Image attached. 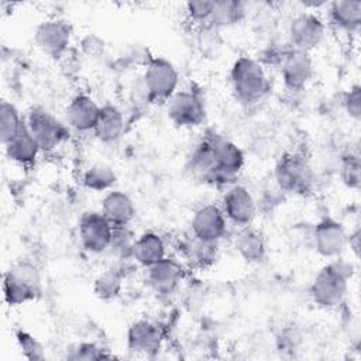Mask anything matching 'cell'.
<instances>
[{
  "mask_svg": "<svg viewBox=\"0 0 361 361\" xmlns=\"http://www.w3.org/2000/svg\"><path fill=\"white\" fill-rule=\"evenodd\" d=\"M355 271L354 262L343 255L329 259L319 268L309 286V296L314 306L323 310H337L343 306Z\"/></svg>",
  "mask_w": 361,
  "mask_h": 361,
  "instance_id": "obj_1",
  "label": "cell"
},
{
  "mask_svg": "<svg viewBox=\"0 0 361 361\" xmlns=\"http://www.w3.org/2000/svg\"><path fill=\"white\" fill-rule=\"evenodd\" d=\"M228 83L234 100L244 109H254L268 99L272 82L255 56L240 55L228 71Z\"/></svg>",
  "mask_w": 361,
  "mask_h": 361,
  "instance_id": "obj_2",
  "label": "cell"
},
{
  "mask_svg": "<svg viewBox=\"0 0 361 361\" xmlns=\"http://www.w3.org/2000/svg\"><path fill=\"white\" fill-rule=\"evenodd\" d=\"M272 179L285 195L309 196L316 185V173L309 158L299 151H288L275 162Z\"/></svg>",
  "mask_w": 361,
  "mask_h": 361,
  "instance_id": "obj_3",
  "label": "cell"
},
{
  "mask_svg": "<svg viewBox=\"0 0 361 361\" xmlns=\"http://www.w3.org/2000/svg\"><path fill=\"white\" fill-rule=\"evenodd\" d=\"M42 293V279L37 265L28 259L14 262L3 274V298L11 306H21L38 299Z\"/></svg>",
  "mask_w": 361,
  "mask_h": 361,
  "instance_id": "obj_4",
  "label": "cell"
},
{
  "mask_svg": "<svg viewBox=\"0 0 361 361\" xmlns=\"http://www.w3.org/2000/svg\"><path fill=\"white\" fill-rule=\"evenodd\" d=\"M25 124L42 154H49L62 147L72 134L65 120L41 106H32L25 113Z\"/></svg>",
  "mask_w": 361,
  "mask_h": 361,
  "instance_id": "obj_5",
  "label": "cell"
},
{
  "mask_svg": "<svg viewBox=\"0 0 361 361\" xmlns=\"http://www.w3.org/2000/svg\"><path fill=\"white\" fill-rule=\"evenodd\" d=\"M327 35V24L319 11L303 8L295 13L286 25V44L289 48L312 54Z\"/></svg>",
  "mask_w": 361,
  "mask_h": 361,
  "instance_id": "obj_6",
  "label": "cell"
},
{
  "mask_svg": "<svg viewBox=\"0 0 361 361\" xmlns=\"http://www.w3.org/2000/svg\"><path fill=\"white\" fill-rule=\"evenodd\" d=\"M168 120L178 128H196L206 120L203 92L195 86L179 87L165 103Z\"/></svg>",
  "mask_w": 361,
  "mask_h": 361,
  "instance_id": "obj_7",
  "label": "cell"
},
{
  "mask_svg": "<svg viewBox=\"0 0 361 361\" xmlns=\"http://www.w3.org/2000/svg\"><path fill=\"white\" fill-rule=\"evenodd\" d=\"M140 75L152 104H165L180 85V73L178 68L164 56L152 55Z\"/></svg>",
  "mask_w": 361,
  "mask_h": 361,
  "instance_id": "obj_8",
  "label": "cell"
},
{
  "mask_svg": "<svg viewBox=\"0 0 361 361\" xmlns=\"http://www.w3.org/2000/svg\"><path fill=\"white\" fill-rule=\"evenodd\" d=\"M188 269L189 267L180 258L168 255L144 268L142 281L152 293L161 298H169L180 288L188 275Z\"/></svg>",
  "mask_w": 361,
  "mask_h": 361,
  "instance_id": "obj_9",
  "label": "cell"
},
{
  "mask_svg": "<svg viewBox=\"0 0 361 361\" xmlns=\"http://www.w3.org/2000/svg\"><path fill=\"white\" fill-rule=\"evenodd\" d=\"M219 206L228 224L235 228L251 226L259 213L257 197L240 182H234L223 189Z\"/></svg>",
  "mask_w": 361,
  "mask_h": 361,
  "instance_id": "obj_10",
  "label": "cell"
},
{
  "mask_svg": "<svg viewBox=\"0 0 361 361\" xmlns=\"http://www.w3.org/2000/svg\"><path fill=\"white\" fill-rule=\"evenodd\" d=\"M207 133L221 189H224L237 182V178L245 165V154L238 144L226 135L214 130H207Z\"/></svg>",
  "mask_w": 361,
  "mask_h": 361,
  "instance_id": "obj_11",
  "label": "cell"
},
{
  "mask_svg": "<svg viewBox=\"0 0 361 361\" xmlns=\"http://www.w3.org/2000/svg\"><path fill=\"white\" fill-rule=\"evenodd\" d=\"M73 41L72 24L61 17H51L37 24L34 42L37 48L51 59L63 58Z\"/></svg>",
  "mask_w": 361,
  "mask_h": 361,
  "instance_id": "obj_12",
  "label": "cell"
},
{
  "mask_svg": "<svg viewBox=\"0 0 361 361\" xmlns=\"http://www.w3.org/2000/svg\"><path fill=\"white\" fill-rule=\"evenodd\" d=\"M165 343V330L158 322L140 317L131 322L126 330V348L140 357L157 355Z\"/></svg>",
  "mask_w": 361,
  "mask_h": 361,
  "instance_id": "obj_13",
  "label": "cell"
},
{
  "mask_svg": "<svg viewBox=\"0 0 361 361\" xmlns=\"http://www.w3.org/2000/svg\"><path fill=\"white\" fill-rule=\"evenodd\" d=\"M347 235L348 231L341 221L331 216H324L312 228V247L322 258L334 259L345 252Z\"/></svg>",
  "mask_w": 361,
  "mask_h": 361,
  "instance_id": "obj_14",
  "label": "cell"
},
{
  "mask_svg": "<svg viewBox=\"0 0 361 361\" xmlns=\"http://www.w3.org/2000/svg\"><path fill=\"white\" fill-rule=\"evenodd\" d=\"M283 89L289 93H299L307 87L314 75L313 56L309 52L293 48L286 49L276 68Z\"/></svg>",
  "mask_w": 361,
  "mask_h": 361,
  "instance_id": "obj_15",
  "label": "cell"
},
{
  "mask_svg": "<svg viewBox=\"0 0 361 361\" xmlns=\"http://www.w3.org/2000/svg\"><path fill=\"white\" fill-rule=\"evenodd\" d=\"M113 226L100 210H85L78 220V240L83 251L100 255L110 245Z\"/></svg>",
  "mask_w": 361,
  "mask_h": 361,
  "instance_id": "obj_16",
  "label": "cell"
},
{
  "mask_svg": "<svg viewBox=\"0 0 361 361\" xmlns=\"http://www.w3.org/2000/svg\"><path fill=\"white\" fill-rule=\"evenodd\" d=\"M228 227L230 224L217 203L200 204L189 220V234L210 243H220L227 235Z\"/></svg>",
  "mask_w": 361,
  "mask_h": 361,
  "instance_id": "obj_17",
  "label": "cell"
},
{
  "mask_svg": "<svg viewBox=\"0 0 361 361\" xmlns=\"http://www.w3.org/2000/svg\"><path fill=\"white\" fill-rule=\"evenodd\" d=\"M100 107L102 104H99L92 94L86 92H78L66 103L63 110V120L75 133H92L97 123Z\"/></svg>",
  "mask_w": 361,
  "mask_h": 361,
  "instance_id": "obj_18",
  "label": "cell"
},
{
  "mask_svg": "<svg viewBox=\"0 0 361 361\" xmlns=\"http://www.w3.org/2000/svg\"><path fill=\"white\" fill-rule=\"evenodd\" d=\"M326 24L336 32L353 37L361 28V1L360 0H336L326 3Z\"/></svg>",
  "mask_w": 361,
  "mask_h": 361,
  "instance_id": "obj_19",
  "label": "cell"
},
{
  "mask_svg": "<svg viewBox=\"0 0 361 361\" xmlns=\"http://www.w3.org/2000/svg\"><path fill=\"white\" fill-rule=\"evenodd\" d=\"M138 267L131 261H114L111 265L100 271L93 279L92 290L94 296L103 302H113L120 298L130 269Z\"/></svg>",
  "mask_w": 361,
  "mask_h": 361,
  "instance_id": "obj_20",
  "label": "cell"
},
{
  "mask_svg": "<svg viewBox=\"0 0 361 361\" xmlns=\"http://www.w3.org/2000/svg\"><path fill=\"white\" fill-rule=\"evenodd\" d=\"M178 258H180L189 268L204 269L213 265L220 254V243L203 241L192 234H186L176 244Z\"/></svg>",
  "mask_w": 361,
  "mask_h": 361,
  "instance_id": "obj_21",
  "label": "cell"
},
{
  "mask_svg": "<svg viewBox=\"0 0 361 361\" xmlns=\"http://www.w3.org/2000/svg\"><path fill=\"white\" fill-rule=\"evenodd\" d=\"M99 210L113 227L131 226L137 216V207L133 197L117 188L103 193Z\"/></svg>",
  "mask_w": 361,
  "mask_h": 361,
  "instance_id": "obj_22",
  "label": "cell"
},
{
  "mask_svg": "<svg viewBox=\"0 0 361 361\" xmlns=\"http://www.w3.org/2000/svg\"><path fill=\"white\" fill-rule=\"evenodd\" d=\"M233 248L244 262L259 264L267 258L268 243L265 234L251 224L237 228L233 237Z\"/></svg>",
  "mask_w": 361,
  "mask_h": 361,
  "instance_id": "obj_23",
  "label": "cell"
},
{
  "mask_svg": "<svg viewBox=\"0 0 361 361\" xmlns=\"http://www.w3.org/2000/svg\"><path fill=\"white\" fill-rule=\"evenodd\" d=\"M126 127L127 118L124 111L114 103H104L100 107V114L92 134L102 144H114L124 135Z\"/></svg>",
  "mask_w": 361,
  "mask_h": 361,
  "instance_id": "obj_24",
  "label": "cell"
},
{
  "mask_svg": "<svg viewBox=\"0 0 361 361\" xmlns=\"http://www.w3.org/2000/svg\"><path fill=\"white\" fill-rule=\"evenodd\" d=\"M168 255V243L162 234L154 230L137 234L133 248V259L138 268L144 269Z\"/></svg>",
  "mask_w": 361,
  "mask_h": 361,
  "instance_id": "obj_25",
  "label": "cell"
},
{
  "mask_svg": "<svg viewBox=\"0 0 361 361\" xmlns=\"http://www.w3.org/2000/svg\"><path fill=\"white\" fill-rule=\"evenodd\" d=\"M3 147H4L6 158L11 164L18 165L21 168L32 166L38 161L39 155L42 154L38 142L27 128V124L23 127V130L17 135H14Z\"/></svg>",
  "mask_w": 361,
  "mask_h": 361,
  "instance_id": "obj_26",
  "label": "cell"
},
{
  "mask_svg": "<svg viewBox=\"0 0 361 361\" xmlns=\"http://www.w3.org/2000/svg\"><path fill=\"white\" fill-rule=\"evenodd\" d=\"M248 16V4L240 0H214L209 25L214 30L231 28L241 24Z\"/></svg>",
  "mask_w": 361,
  "mask_h": 361,
  "instance_id": "obj_27",
  "label": "cell"
},
{
  "mask_svg": "<svg viewBox=\"0 0 361 361\" xmlns=\"http://www.w3.org/2000/svg\"><path fill=\"white\" fill-rule=\"evenodd\" d=\"M117 175L114 169L104 162L89 165L80 175V183L86 190L93 193H106L114 188Z\"/></svg>",
  "mask_w": 361,
  "mask_h": 361,
  "instance_id": "obj_28",
  "label": "cell"
},
{
  "mask_svg": "<svg viewBox=\"0 0 361 361\" xmlns=\"http://www.w3.org/2000/svg\"><path fill=\"white\" fill-rule=\"evenodd\" d=\"M337 175L348 190H358L361 185V158L357 151H344L337 159Z\"/></svg>",
  "mask_w": 361,
  "mask_h": 361,
  "instance_id": "obj_29",
  "label": "cell"
},
{
  "mask_svg": "<svg viewBox=\"0 0 361 361\" xmlns=\"http://www.w3.org/2000/svg\"><path fill=\"white\" fill-rule=\"evenodd\" d=\"M25 126V114L17 109V106L8 100L0 103V140L4 145L14 135H17Z\"/></svg>",
  "mask_w": 361,
  "mask_h": 361,
  "instance_id": "obj_30",
  "label": "cell"
},
{
  "mask_svg": "<svg viewBox=\"0 0 361 361\" xmlns=\"http://www.w3.org/2000/svg\"><path fill=\"white\" fill-rule=\"evenodd\" d=\"M135 238L137 234L134 233L131 226L113 227L107 252L114 258V261H131Z\"/></svg>",
  "mask_w": 361,
  "mask_h": 361,
  "instance_id": "obj_31",
  "label": "cell"
},
{
  "mask_svg": "<svg viewBox=\"0 0 361 361\" xmlns=\"http://www.w3.org/2000/svg\"><path fill=\"white\" fill-rule=\"evenodd\" d=\"M14 340L24 358L31 361H39L45 358V348L42 343L30 331L17 329L14 331Z\"/></svg>",
  "mask_w": 361,
  "mask_h": 361,
  "instance_id": "obj_32",
  "label": "cell"
},
{
  "mask_svg": "<svg viewBox=\"0 0 361 361\" xmlns=\"http://www.w3.org/2000/svg\"><path fill=\"white\" fill-rule=\"evenodd\" d=\"M113 355L107 350L94 341H80L66 350V360L72 361H89V360H104Z\"/></svg>",
  "mask_w": 361,
  "mask_h": 361,
  "instance_id": "obj_33",
  "label": "cell"
},
{
  "mask_svg": "<svg viewBox=\"0 0 361 361\" xmlns=\"http://www.w3.org/2000/svg\"><path fill=\"white\" fill-rule=\"evenodd\" d=\"M213 8H214L213 0H193V1L185 3L186 18L199 28L209 25Z\"/></svg>",
  "mask_w": 361,
  "mask_h": 361,
  "instance_id": "obj_34",
  "label": "cell"
},
{
  "mask_svg": "<svg viewBox=\"0 0 361 361\" xmlns=\"http://www.w3.org/2000/svg\"><path fill=\"white\" fill-rule=\"evenodd\" d=\"M341 107L345 116L354 121L360 123L361 118V86L358 83L351 85L341 97Z\"/></svg>",
  "mask_w": 361,
  "mask_h": 361,
  "instance_id": "obj_35",
  "label": "cell"
},
{
  "mask_svg": "<svg viewBox=\"0 0 361 361\" xmlns=\"http://www.w3.org/2000/svg\"><path fill=\"white\" fill-rule=\"evenodd\" d=\"M276 347L279 351L292 353L296 351L302 344V334L300 331L293 326H285L281 329L275 336Z\"/></svg>",
  "mask_w": 361,
  "mask_h": 361,
  "instance_id": "obj_36",
  "label": "cell"
},
{
  "mask_svg": "<svg viewBox=\"0 0 361 361\" xmlns=\"http://www.w3.org/2000/svg\"><path fill=\"white\" fill-rule=\"evenodd\" d=\"M79 51L86 58H100L106 51V41L94 32H87L79 39Z\"/></svg>",
  "mask_w": 361,
  "mask_h": 361,
  "instance_id": "obj_37",
  "label": "cell"
},
{
  "mask_svg": "<svg viewBox=\"0 0 361 361\" xmlns=\"http://www.w3.org/2000/svg\"><path fill=\"white\" fill-rule=\"evenodd\" d=\"M360 235H361V233H360L358 226L355 228L350 230V233L347 235V248H350V251L353 252L355 259L360 255Z\"/></svg>",
  "mask_w": 361,
  "mask_h": 361,
  "instance_id": "obj_38",
  "label": "cell"
}]
</instances>
